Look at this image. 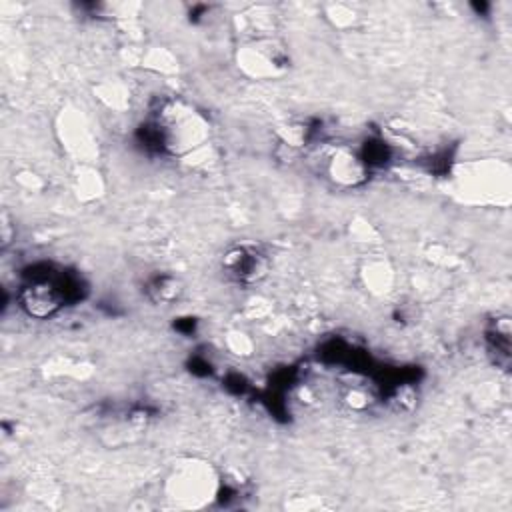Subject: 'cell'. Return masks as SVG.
Returning <instances> with one entry per match:
<instances>
[{
	"instance_id": "obj_1",
	"label": "cell",
	"mask_w": 512,
	"mask_h": 512,
	"mask_svg": "<svg viewBox=\"0 0 512 512\" xmlns=\"http://www.w3.org/2000/svg\"><path fill=\"white\" fill-rule=\"evenodd\" d=\"M64 304V290L48 276L34 278L20 292V306L32 318H50Z\"/></svg>"
},
{
	"instance_id": "obj_2",
	"label": "cell",
	"mask_w": 512,
	"mask_h": 512,
	"mask_svg": "<svg viewBox=\"0 0 512 512\" xmlns=\"http://www.w3.org/2000/svg\"><path fill=\"white\" fill-rule=\"evenodd\" d=\"M224 274L238 284H254L266 276L268 258L254 244H240L226 252L222 260Z\"/></svg>"
},
{
	"instance_id": "obj_3",
	"label": "cell",
	"mask_w": 512,
	"mask_h": 512,
	"mask_svg": "<svg viewBox=\"0 0 512 512\" xmlns=\"http://www.w3.org/2000/svg\"><path fill=\"white\" fill-rule=\"evenodd\" d=\"M368 164L348 148H336L326 158V172L340 186H356L364 180Z\"/></svg>"
},
{
	"instance_id": "obj_4",
	"label": "cell",
	"mask_w": 512,
	"mask_h": 512,
	"mask_svg": "<svg viewBox=\"0 0 512 512\" xmlns=\"http://www.w3.org/2000/svg\"><path fill=\"white\" fill-rule=\"evenodd\" d=\"M148 292H150V298L154 300V302H158V304H168V302H172L176 296H178V292H180V288H178V282L174 280V278H156V280H152L150 282V286H148Z\"/></svg>"
}]
</instances>
